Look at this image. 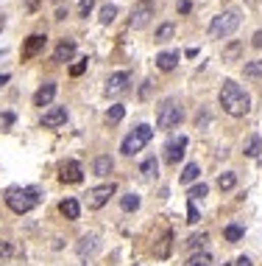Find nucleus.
<instances>
[{
    "mask_svg": "<svg viewBox=\"0 0 262 266\" xmlns=\"http://www.w3.org/2000/svg\"><path fill=\"white\" fill-rule=\"evenodd\" d=\"M218 101L223 106L226 115H231V118H243V115H248V109H251V96H248L234 79L223 81V87H220V93H218Z\"/></svg>",
    "mask_w": 262,
    "mask_h": 266,
    "instance_id": "obj_1",
    "label": "nucleus"
},
{
    "mask_svg": "<svg viewBox=\"0 0 262 266\" xmlns=\"http://www.w3.org/2000/svg\"><path fill=\"white\" fill-rule=\"evenodd\" d=\"M3 199L17 216H25V213H31L39 202H42V191H39L37 185H14V188L6 191Z\"/></svg>",
    "mask_w": 262,
    "mask_h": 266,
    "instance_id": "obj_2",
    "label": "nucleus"
},
{
    "mask_svg": "<svg viewBox=\"0 0 262 266\" xmlns=\"http://www.w3.org/2000/svg\"><path fill=\"white\" fill-rule=\"evenodd\" d=\"M181 121H184L181 101H176V98H165V101L156 106V126H159V129L170 132V129H176Z\"/></svg>",
    "mask_w": 262,
    "mask_h": 266,
    "instance_id": "obj_3",
    "label": "nucleus"
},
{
    "mask_svg": "<svg viewBox=\"0 0 262 266\" xmlns=\"http://www.w3.org/2000/svg\"><path fill=\"white\" fill-rule=\"evenodd\" d=\"M151 138H153V129L148 126V123H140V126H134L131 132L123 138V143H120V151L126 157H134V154H140L142 149H145L148 143H151Z\"/></svg>",
    "mask_w": 262,
    "mask_h": 266,
    "instance_id": "obj_4",
    "label": "nucleus"
},
{
    "mask_svg": "<svg viewBox=\"0 0 262 266\" xmlns=\"http://www.w3.org/2000/svg\"><path fill=\"white\" fill-rule=\"evenodd\" d=\"M237 28H240V14H237V11H223V14L212 17V23H209V37H215V39L231 37Z\"/></svg>",
    "mask_w": 262,
    "mask_h": 266,
    "instance_id": "obj_5",
    "label": "nucleus"
},
{
    "mask_svg": "<svg viewBox=\"0 0 262 266\" xmlns=\"http://www.w3.org/2000/svg\"><path fill=\"white\" fill-rule=\"evenodd\" d=\"M115 193H117V185H115V182H103V185L89 188V191L84 193V202H87L89 210H100L112 196H115Z\"/></svg>",
    "mask_w": 262,
    "mask_h": 266,
    "instance_id": "obj_6",
    "label": "nucleus"
},
{
    "mask_svg": "<svg viewBox=\"0 0 262 266\" xmlns=\"http://www.w3.org/2000/svg\"><path fill=\"white\" fill-rule=\"evenodd\" d=\"M156 17V6H153V0H140V3L131 9V20L128 26L134 28V31H142V28L151 26V20Z\"/></svg>",
    "mask_w": 262,
    "mask_h": 266,
    "instance_id": "obj_7",
    "label": "nucleus"
},
{
    "mask_svg": "<svg viewBox=\"0 0 262 266\" xmlns=\"http://www.w3.org/2000/svg\"><path fill=\"white\" fill-rule=\"evenodd\" d=\"M128 84H131V73L128 70H117V73H112L109 79H106L103 93L109 98H117V96H123V93L128 90Z\"/></svg>",
    "mask_w": 262,
    "mask_h": 266,
    "instance_id": "obj_8",
    "label": "nucleus"
},
{
    "mask_svg": "<svg viewBox=\"0 0 262 266\" xmlns=\"http://www.w3.org/2000/svg\"><path fill=\"white\" fill-rule=\"evenodd\" d=\"M81 180H84V171H81L78 160H64V163L59 165V182L75 185V182H81Z\"/></svg>",
    "mask_w": 262,
    "mask_h": 266,
    "instance_id": "obj_9",
    "label": "nucleus"
},
{
    "mask_svg": "<svg viewBox=\"0 0 262 266\" xmlns=\"http://www.w3.org/2000/svg\"><path fill=\"white\" fill-rule=\"evenodd\" d=\"M184 149H187V135H173V138L168 140V146H165V160L176 165L178 160L184 157Z\"/></svg>",
    "mask_w": 262,
    "mask_h": 266,
    "instance_id": "obj_10",
    "label": "nucleus"
},
{
    "mask_svg": "<svg viewBox=\"0 0 262 266\" xmlns=\"http://www.w3.org/2000/svg\"><path fill=\"white\" fill-rule=\"evenodd\" d=\"M67 123V106H47L42 115V126L45 129H59Z\"/></svg>",
    "mask_w": 262,
    "mask_h": 266,
    "instance_id": "obj_11",
    "label": "nucleus"
},
{
    "mask_svg": "<svg viewBox=\"0 0 262 266\" xmlns=\"http://www.w3.org/2000/svg\"><path fill=\"white\" fill-rule=\"evenodd\" d=\"M98 250H100V238H98L95 233L81 235L78 244H75V252H78L81 258H92V255H98Z\"/></svg>",
    "mask_w": 262,
    "mask_h": 266,
    "instance_id": "obj_12",
    "label": "nucleus"
},
{
    "mask_svg": "<svg viewBox=\"0 0 262 266\" xmlns=\"http://www.w3.org/2000/svg\"><path fill=\"white\" fill-rule=\"evenodd\" d=\"M45 42H47L45 34H31V37L25 39V45H22V59H25V62H28V59H34L39 51L45 48Z\"/></svg>",
    "mask_w": 262,
    "mask_h": 266,
    "instance_id": "obj_13",
    "label": "nucleus"
},
{
    "mask_svg": "<svg viewBox=\"0 0 262 266\" xmlns=\"http://www.w3.org/2000/svg\"><path fill=\"white\" fill-rule=\"evenodd\" d=\"M75 51H78V45H75V39H62V42L56 45V51H53V62H70V59L75 56Z\"/></svg>",
    "mask_w": 262,
    "mask_h": 266,
    "instance_id": "obj_14",
    "label": "nucleus"
},
{
    "mask_svg": "<svg viewBox=\"0 0 262 266\" xmlns=\"http://www.w3.org/2000/svg\"><path fill=\"white\" fill-rule=\"evenodd\" d=\"M53 98H56V84H53V81H45V84L34 93V106H42L45 109V106H50Z\"/></svg>",
    "mask_w": 262,
    "mask_h": 266,
    "instance_id": "obj_15",
    "label": "nucleus"
},
{
    "mask_svg": "<svg viewBox=\"0 0 262 266\" xmlns=\"http://www.w3.org/2000/svg\"><path fill=\"white\" fill-rule=\"evenodd\" d=\"M92 171L98 176H109L112 171H115V160H112V154H98L92 160Z\"/></svg>",
    "mask_w": 262,
    "mask_h": 266,
    "instance_id": "obj_16",
    "label": "nucleus"
},
{
    "mask_svg": "<svg viewBox=\"0 0 262 266\" xmlns=\"http://www.w3.org/2000/svg\"><path fill=\"white\" fill-rule=\"evenodd\" d=\"M178 59H181V56H178V51H162V53H156V68L168 73V70H173L178 64Z\"/></svg>",
    "mask_w": 262,
    "mask_h": 266,
    "instance_id": "obj_17",
    "label": "nucleus"
},
{
    "mask_svg": "<svg viewBox=\"0 0 262 266\" xmlns=\"http://www.w3.org/2000/svg\"><path fill=\"white\" fill-rule=\"evenodd\" d=\"M59 210H62V216H64V218H70V221H75V218L81 216V205H78V199H73V196L62 199Z\"/></svg>",
    "mask_w": 262,
    "mask_h": 266,
    "instance_id": "obj_18",
    "label": "nucleus"
},
{
    "mask_svg": "<svg viewBox=\"0 0 262 266\" xmlns=\"http://www.w3.org/2000/svg\"><path fill=\"white\" fill-rule=\"evenodd\" d=\"M156 174H159V160L153 157V154H151V157H145V160L140 163V176H142L145 182H151Z\"/></svg>",
    "mask_w": 262,
    "mask_h": 266,
    "instance_id": "obj_19",
    "label": "nucleus"
},
{
    "mask_svg": "<svg viewBox=\"0 0 262 266\" xmlns=\"http://www.w3.org/2000/svg\"><path fill=\"white\" fill-rule=\"evenodd\" d=\"M103 118H106V123H109V126H117V123L126 118V106H123V104H112L109 109H106Z\"/></svg>",
    "mask_w": 262,
    "mask_h": 266,
    "instance_id": "obj_20",
    "label": "nucleus"
},
{
    "mask_svg": "<svg viewBox=\"0 0 262 266\" xmlns=\"http://www.w3.org/2000/svg\"><path fill=\"white\" fill-rule=\"evenodd\" d=\"M243 235H246V227H243V224H226L223 227V238L229 241V244H237Z\"/></svg>",
    "mask_w": 262,
    "mask_h": 266,
    "instance_id": "obj_21",
    "label": "nucleus"
},
{
    "mask_svg": "<svg viewBox=\"0 0 262 266\" xmlns=\"http://www.w3.org/2000/svg\"><path fill=\"white\" fill-rule=\"evenodd\" d=\"M243 51H246V45H243V42H237V39H234V42H229L223 48V62H237Z\"/></svg>",
    "mask_w": 262,
    "mask_h": 266,
    "instance_id": "obj_22",
    "label": "nucleus"
},
{
    "mask_svg": "<svg viewBox=\"0 0 262 266\" xmlns=\"http://www.w3.org/2000/svg\"><path fill=\"white\" fill-rule=\"evenodd\" d=\"M198 176H201V165L198 163H187V165H184V171H181V182H184V185L195 182Z\"/></svg>",
    "mask_w": 262,
    "mask_h": 266,
    "instance_id": "obj_23",
    "label": "nucleus"
},
{
    "mask_svg": "<svg viewBox=\"0 0 262 266\" xmlns=\"http://www.w3.org/2000/svg\"><path fill=\"white\" fill-rule=\"evenodd\" d=\"M234 185H237V174H234V171H226V174L218 176V188H220V191H231Z\"/></svg>",
    "mask_w": 262,
    "mask_h": 266,
    "instance_id": "obj_24",
    "label": "nucleus"
},
{
    "mask_svg": "<svg viewBox=\"0 0 262 266\" xmlns=\"http://www.w3.org/2000/svg\"><path fill=\"white\" fill-rule=\"evenodd\" d=\"M115 20H117V6L115 3H106L103 9H100V23H103V26H112Z\"/></svg>",
    "mask_w": 262,
    "mask_h": 266,
    "instance_id": "obj_25",
    "label": "nucleus"
},
{
    "mask_svg": "<svg viewBox=\"0 0 262 266\" xmlns=\"http://www.w3.org/2000/svg\"><path fill=\"white\" fill-rule=\"evenodd\" d=\"M259 146H262V140L257 138V135H251V138L246 140V146H243V154H246V157H257L259 154Z\"/></svg>",
    "mask_w": 262,
    "mask_h": 266,
    "instance_id": "obj_26",
    "label": "nucleus"
},
{
    "mask_svg": "<svg viewBox=\"0 0 262 266\" xmlns=\"http://www.w3.org/2000/svg\"><path fill=\"white\" fill-rule=\"evenodd\" d=\"M120 208L126 213H134L137 208H140V196H137V193H126V196H120Z\"/></svg>",
    "mask_w": 262,
    "mask_h": 266,
    "instance_id": "obj_27",
    "label": "nucleus"
},
{
    "mask_svg": "<svg viewBox=\"0 0 262 266\" xmlns=\"http://www.w3.org/2000/svg\"><path fill=\"white\" fill-rule=\"evenodd\" d=\"M173 31H176L173 23H162V26L156 28V42H168V39L173 37Z\"/></svg>",
    "mask_w": 262,
    "mask_h": 266,
    "instance_id": "obj_28",
    "label": "nucleus"
},
{
    "mask_svg": "<svg viewBox=\"0 0 262 266\" xmlns=\"http://www.w3.org/2000/svg\"><path fill=\"white\" fill-rule=\"evenodd\" d=\"M243 73H246L248 79H262V59L259 62H248L246 68H243Z\"/></svg>",
    "mask_w": 262,
    "mask_h": 266,
    "instance_id": "obj_29",
    "label": "nucleus"
},
{
    "mask_svg": "<svg viewBox=\"0 0 262 266\" xmlns=\"http://www.w3.org/2000/svg\"><path fill=\"white\" fill-rule=\"evenodd\" d=\"M206 193H209V185H204V182H201V185H193L187 191V199H193V202H195V199H204Z\"/></svg>",
    "mask_w": 262,
    "mask_h": 266,
    "instance_id": "obj_30",
    "label": "nucleus"
},
{
    "mask_svg": "<svg viewBox=\"0 0 262 266\" xmlns=\"http://www.w3.org/2000/svg\"><path fill=\"white\" fill-rule=\"evenodd\" d=\"M170 238H173L170 233L162 235V241H159V247H156V258H168L170 255Z\"/></svg>",
    "mask_w": 262,
    "mask_h": 266,
    "instance_id": "obj_31",
    "label": "nucleus"
},
{
    "mask_svg": "<svg viewBox=\"0 0 262 266\" xmlns=\"http://www.w3.org/2000/svg\"><path fill=\"white\" fill-rule=\"evenodd\" d=\"M206 238H209L206 233H201V235H190V238L184 241V247H187V250H198V247H204V244H206Z\"/></svg>",
    "mask_w": 262,
    "mask_h": 266,
    "instance_id": "obj_32",
    "label": "nucleus"
},
{
    "mask_svg": "<svg viewBox=\"0 0 262 266\" xmlns=\"http://www.w3.org/2000/svg\"><path fill=\"white\" fill-rule=\"evenodd\" d=\"M209 263H212L209 252H195V255L190 258V263H187V266H209Z\"/></svg>",
    "mask_w": 262,
    "mask_h": 266,
    "instance_id": "obj_33",
    "label": "nucleus"
},
{
    "mask_svg": "<svg viewBox=\"0 0 262 266\" xmlns=\"http://www.w3.org/2000/svg\"><path fill=\"white\" fill-rule=\"evenodd\" d=\"M14 121H17V115H14V112H0V132L11 129V126H14Z\"/></svg>",
    "mask_w": 262,
    "mask_h": 266,
    "instance_id": "obj_34",
    "label": "nucleus"
},
{
    "mask_svg": "<svg viewBox=\"0 0 262 266\" xmlns=\"http://www.w3.org/2000/svg\"><path fill=\"white\" fill-rule=\"evenodd\" d=\"M187 221L190 224H198L201 221V213H198V208H195L193 199H187Z\"/></svg>",
    "mask_w": 262,
    "mask_h": 266,
    "instance_id": "obj_35",
    "label": "nucleus"
},
{
    "mask_svg": "<svg viewBox=\"0 0 262 266\" xmlns=\"http://www.w3.org/2000/svg\"><path fill=\"white\" fill-rule=\"evenodd\" d=\"M14 252V247H11V241H6V238H0V261H6V258Z\"/></svg>",
    "mask_w": 262,
    "mask_h": 266,
    "instance_id": "obj_36",
    "label": "nucleus"
},
{
    "mask_svg": "<svg viewBox=\"0 0 262 266\" xmlns=\"http://www.w3.org/2000/svg\"><path fill=\"white\" fill-rule=\"evenodd\" d=\"M92 6H95V0H78V17H89Z\"/></svg>",
    "mask_w": 262,
    "mask_h": 266,
    "instance_id": "obj_37",
    "label": "nucleus"
},
{
    "mask_svg": "<svg viewBox=\"0 0 262 266\" xmlns=\"http://www.w3.org/2000/svg\"><path fill=\"white\" fill-rule=\"evenodd\" d=\"M87 62H89V59H81V62H75L73 68H70V76H81V73L87 70Z\"/></svg>",
    "mask_w": 262,
    "mask_h": 266,
    "instance_id": "obj_38",
    "label": "nucleus"
},
{
    "mask_svg": "<svg viewBox=\"0 0 262 266\" xmlns=\"http://www.w3.org/2000/svg\"><path fill=\"white\" fill-rule=\"evenodd\" d=\"M195 123H198V129H204L206 123H209V115H206V112H198V115H195Z\"/></svg>",
    "mask_w": 262,
    "mask_h": 266,
    "instance_id": "obj_39",
    "label": "nucleus"
},
{
    "mask_svg": "<svg viewBox=\"0 0 262 266\" xmlns=\"http://www.w3.org/2000/svg\"><path fill=\"white\" fill-rule=\"evenodd\" d=\"M190 9H193L190 0H181V3H178V14H190Z\"/></svg>",
    "mask_w": 262,
    "mask_h": 266,
    "instance_id": "obj_40",
    "label": "nucleus"
},
{
    "mask_svg": "<svg viewBox=\"0 0 262 266\" xmlns=\"http://www.w3.org/2000/svg\"><path fill=\"white\" fill-rule=\"evenodd\" d=\"M148 93H151V81H142V87H140V98H148Z\"/></svg>",
    "mask_w": 262,
    "mask_h": 266,
    "instance_id": "obj_41",
    "label": "nucleus"
},
{
    "mask_svg": "<svg viewBox=\"0 0 262 266\" xmlns=\"http://www.w3.org/2000/svg\"><path fill=\"white\" fill-rule=\"evenodd\" d=\"M234 266H254V263H251V258L240 255V258H237V261H234Z\"/></svg>",
    "mask_w": 262,
    "mask_h": 266,
    "instance_id": "obj_42",
    "label": "nucleus"
},
{
    "mask_svg": "<svg viewBox=\"0 0 262 266\" xmlns=\"http://www.w3.org/2000/svg\"><path fill=\"white\" fill-rule=\"evenodd\" d=\"M251 45H254V48H262V31H257V34H254Z\"/></svg>",
    "mask_w": 262,
    "mask_h": 266,
    "instance_id": "obj_43",
    "label": "nucleus"
},
{
    "mask_svg": "<svg viewBox=\"0 0 262 266\" xmlns=\"http://www.w3.org/2000/svg\"><path fill=\"white\" fill-rule=\"evenodd\" d=\"M184 56H187V59H195V56H198V48H187V51H184Z\"/></svg>",
    "mask_w": 262,
    "mask_h": 266,
    "instance_id": "obj_44",
    "label": "nucleus"
},
{
    "mask_svg": "<svg viewBox=\"0 0 262 266\" xmlns=\"http://www.w3.org/2000/svg\"><path fill=\"white\" fill-rule=\"evenodd\" d=\"M9 79H11L9 73H0V87H3V84H9Z\"/></svg>",
    "mask_w": 262,
    "mask_h": 266,
    "instance_id": "obj_45",
    "label": "nucleus"
},
{
    "mask_svg": "<svg viewBox=\"0 0 262 266\" xmlns=\"http://www.w3.org/2000/svg\"><path fill=\"white\" fill-rule=\"evenodd\" d=\"M3 28H6V17L0 14V31H3Z\"/></svg>",
    "mask_w": 262,
    "mask_h": 266,
    "instance_id": "obj_46",
    "label": "nucleus"
},
{
    "mask_svg": "<svg viewBox=\"0 0 262 266\" xmlns=\"http://www.w3.org/2000/svg\"><path fill=\"white\" fill-rule=\"evenodd\" d=\"M81 266H89V263H81Z\"/></svg>",
    "mask_w": 262,
    "mask_h": 266,
    "instance_id": "obj_47",
    "label": "nucleus"
},
{
    "mask_svg": "<svg viewBox=\"0 0 262 266\" xmlns=\"http://www.w3.org/2000/svg\"><path fill=\"white\" fill-rule=\"evenodd\" d=\"M223 266H229V263H223Z\"/></svg>",
    "mask_w": 262,
    "mask_h": 266,
    "instance_id": "obj_48",
    "label": "nucleus"
}]
</instances>
